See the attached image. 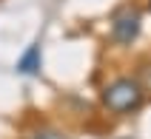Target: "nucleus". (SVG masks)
I'll use <instances>...</instances> for the list:
<instances>
[{"label":"nucleus","mask_w":151,"mask_h":139,"mask_svg":"<svg viewBox=\"0 0 151 139\" xmlns=\"http://www.w3.org/2000/svg\"><path fill=\"white\" fill-rule=\"evenodd\" d=\"M23 139H68V136L54 125H34L32 131H26Z\"/></svg>","instance_id":"4"},{"label":"nucleus","mask_w":151,"mask_h":139,"mask_svg":"<svg viewBox=\"0 0 151 139\" xmlns=\"http://www.w3.org/2000/svg\"><path fill=\"white\" fill-rule=\"evenodd\" d=\"M143 97H145L143 85L137 80H131V77L111 80L109 85L103 88V94H100L103 105L109 108L111 114H131V111H137V108L143 105Z\"/></svg>","instance_id":"1"},{"label":"nucleus","mask_w":151,"mask_h":139,"mask_svg":"<svg viewBox=\"0 0 151 139\" xmlns=\"http://www.w3.org/2000/svg\"><path fill=\"white\" fill-rule=\"evenodd\" d=\"M140 29H143V14L131 6L120 9L117 14L111 17V40L117 46H131L140 37Z\"/></svg>","instance_id":"2"},{"label":"nucleus","mask_w":151,"mask_h":139,"mask_svg":"<svg viewBox=\"0 0 151 139\" xmlns=\"http://www.w3.org/2000/svg\"><path fill=\"white\" fill-rule=\"evenodd\" d=\"M17 74H23V77H37L43 68V48H40V43H32L29 48L17 57Z\"/></svg>","instance_id":"3"}]
</instances>
